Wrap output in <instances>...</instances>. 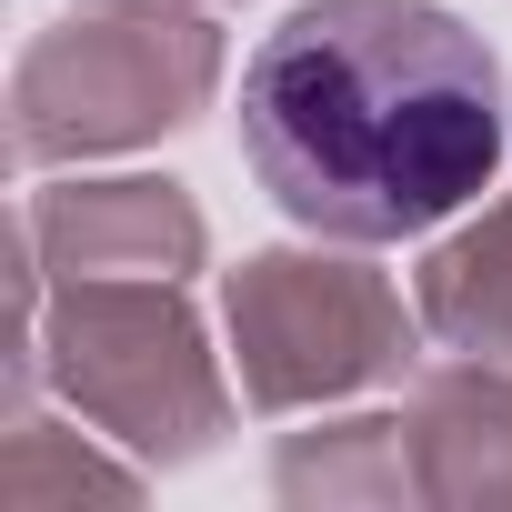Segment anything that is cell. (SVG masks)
I'll return each instance as SVG.
<instances>
[{"mask_svg": "<svg viewBox=\"0 0 512 512\" xmlns=\"http://www.w3.org/2000/svg\"><path fill=\"white\" fill-rule=\"evenodd\" d=\"M502 61L432 0H302L241 71L262 191L332 241H422L502 171Z\"/></svg>", "mask_w": 512, "mask_h": 512, "instance_id": "1", "label": "cell"}]
</instances>
